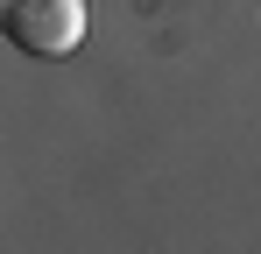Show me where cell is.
Here are the masks:
<instances>
[{
  "label": "cell",
  "instance_id": "obj_1",
  "mask_svg": "<svg viewBox=\"0 0 261 254\" xmlns=\"http://www.w3.org/2000/svg\"><path fill=\"white\" fill-rule=\"evenodd\" d=\"M0 36L29 57H71L85 42V0H0Z\"/></svg>",
  "mask_w": 261,
  "mask_h": 254
}]
</instances>
